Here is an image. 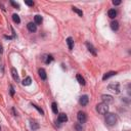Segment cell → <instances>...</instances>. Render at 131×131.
<instances>
[{
	"mask_svg": "<svg viewBox=\"0 0 131 131\" xmlns=\"http://www.w3.org/2000/svg\"><path fill=\"white\" fill-rule=\"evenodd\" d=\"M117 122V117L113 113H107L106 114V123L110 126L115 125Z\"/></svg>",
	"mask_w": 131,
	"mask_h": 131,
	"instance_id": "obj_1",
	"label": "cell"
},
{
	"mask_svg": "<svg viewBox=\"0 0 131 131\" xmlns=\"http://www.w3.org/2000/svg\"><path fill=\"white\" fill-rule=\"evenodd\" d=\"M96 111L99 113V114H102V115H106L108 111H109V107H108V104L106 103H98L97 106H96Z\"/></svg>",
	"mask_w": 131,
	"mask_h": 131,
	"instance_id": "obj_2",
	"label": "cell"
},
{
	"mask_svg": "<svg viewBox=\"0 0 131 131\" xmlns=\"http://www.w3.org/2000/svg\"><path fill=\"white\" fill-rule=\"evenodd\" d=\"M108 88H109V90H111V91H113V92H115L116 94L120 93V84L118 82L111 83V84L108 86Z\"/></svg>",
	"mask_w": 131,
	"mask_h": 131,
	"instance_id": "obj_3",
	"label": "cell"
},
{
	"mask_svg": "<svg viewBox=\"0 0 131 131\" xmlns=\"http://www.w3.org/2000/svg\"><path fill=\"white\" fill-rule=\"evenodd\" d=\"M77 119H78V121H79V123L83 124V123H85V122L87 121V115L84 112H79L78 113V115H77Z\"/></svg>",
	"mask_w": 131,
	"mask_h": 131,
	"instance_id": "obj_4",
	"label": "cell"
},
{
	"mask_svg": "<svg viewBox=\"0 0 131 131\" xmlns=\"http://www.w3.org/2000/svg\"><path fill=\"white\" fill-rule=\"evenodd\" d=\"M102 99L103 103H106V104L112 103L113 100H114V98H113L112 95H108V94H102Z\"/></svg>",
	"mask_w": 131,
	"mask_h": 131,
	"instance_id": "obj_5",
	"label": "cell"
},
{
	"mask_svg": "<svg viewBox=\"0 0 131 131\" xmlns=\"http://www.w3.org/2000/svg\"><path fill=\"white\" fill-rule=\"evenodd\" d=\"M88 102H89V97H88V95H82V96L80 97V99H79V102H80V104L81 106H86L87 103H88Z\"/></svg>",
	"mask_w": 131,
	"mask_h": 131,
	"instance_id": "obj_6",
	"label": "cell"
},
{
	"mask_svg": "<svg viewBox=\"0 0 131 131\" xmlns=\"http://www.w3.org/2000/svg\"><path fill=\"white\" fill-rule=\"evenodd\" d=\"M11 75H12V78H14V80H15L16 83L20 82V77H19V74H17L16 69H15V68L11 69Z\"/></svg>",
	"mask_w": 131,
	"mask_h": 131,
	"instance_id": "obj_7",
	"label": "cell"
},
{
	"mask_svg": "<svg viewBox=\"0 0 131 131\" xmlns=\"http://www.w3.org/2000/svg\"><path fill=\"white\" fill-rule=\"evenodd\" d=\"M27 28H28V30L30 32H32V33H34V32H36L37 31V26L35 25V23H28V25H27Z\"/></svg>",
	"mask_w": 131,
	"mask_h": 131,
	"instance_id": "obj_8",
	"label": "cell"
},
{
	"mask_svg": "<svg viewBox=\"0 0 131 131\" xmlns=\"http://www.w3.org/2000/svg\"><path fill=\"white\" fill-rule=\"evenodd\" d=\"M86 46H87V48H88V51L91 52L93 55H96L97 54V52H96V50H95V48L93 47L92 44H90L89 42H86Z\"/></svg>",
	"mask_w": 131,
	"mask_h": 131,
	"instance_id": "obj_9",
	"label": "cell"
},
{
	"mask_svg": "<svg viewBox=\"0 0 131 131\" xmlns=\"http://www.w3.org/2000/svg\"><path fill=\"white\" fill-rule=\"evenodd\" d=\"M58 122H60V123H64V122H67L68 121V116L65 114V113H60V114L58 115Z\"/></svg>",
	"mask_w": 131,
	"mask_h": 131,
	"instance_id": "obj_10",
	"label": "cell"
},
{
	"mask_svg": "<svg viewBox=\"0 0 131 131\" xmlns=\"http://www.w3.org/2000/svg\"><path fill=\"white\" fill-rule=\"evenodd\" d=\"M38 73H39V76H40V78L42 80H46V78H47V74H46V71L44 69H39V71H38Z\"/></svg>",
	"mask_w": 131,
	"mask_h": 131,
	"instance_id": "obj_11",
	"label": "cell"
},
{
	"mask_svg": "<svg viewBox=\"0 0 131 131\" xmlns=\"http://www.w3.org/2000/svg\"><path fill=\"white\" fill-rule=\"evenodd\" d=\"M43 22V17L41 16V15H35L34 16V23H35V25H41V23Z\"/></svg>",
	"mask_w": 131,
	"mask_h": 131,
	"instance_id": "obj_12",
	"label": "cell"
},
{
	"mask_svg": "<svg viewBox=\"0 0 131 131\" xmlns=\"http://www.w3.org/2000/svg\"><path fill=\"white\" fill-rule=\"evenodd\" d=\"M116 72H113V71H111V72H108V73H106L103 75V77H102V80L103 81H106V80H108L109 78H111V77H113V76H115L116 75Z\"/></svg>",
	"mask_w": 131,
	"mask_h": 131,
	"instance_id": "obj_13",
	"label": "cell"
},
{
	"mask_svg": "<svg viewBox=\"0 0 131 131\" xmlns=\"http://www.w3.org/2000/svg\"><path fill=\"white\" fill-rule=\"evenodd\" d=\"M67 44H68L69 49L72 50L73 47H74V41H73V38L72 37H68L67 38Z\"/></svg>",
	"mask_w": 131,
	"mask_h": 131,
	"instance_id": "obj_14",
	"label": "cell"
},
{
	"mask_svg": "<svg viewBox=\"0 0 131 131\" xmlns=\"http://www.w3.org/2000/svg\"><path fill=\"white\" fill-rule=\"evenodd\" d=\"M111 29L113 31H118V29H119V23H118L117 21H114L111 23Z\"/></svg>",
	"mask_w": 131,
	"mask_h": 131,
	"instance_id": "obj_15",
	"label": "cell"
},
{
	"mask_svg": "<svg viewBox=\"0 0 131 131\" xmlns=\"http://www.w3.org/2000/svg\"><path fill=\"white\" fill-rule=\"evenodd\" d=\"M32 83V79H31V77H27V78H25V79L23 80V82H22V84H23L24 86H29L30 84Z\"/></svg>",
	"mask_w": 131,
	"mask_h": 131,
	"instance_id": "obj_16",
	"label": "cell"
},
{
	"mask_svg": "<svg viewBox=\"0 0 131 131\" xmlns=\"http://www.w3.org/2000/svg\"><path fill=\"white\" fill-rule=\"evenodd\" d=\"M108 15H109V17H111V19H115L117 16V11L115 9H110L108 11Z\"/></svg>",
	"mask_w": 131,
	"mask_h": 131,
	"instance_id": "obj_17",
	"label": "cell"
},
{
	"mask_svg": "<svg viewBox=\"0 0 131 131\" xmlns=\"http://www.w3.org/2000/svg\"><path fill=\"white\" fill-rule=\"evenodd\" d=\"M30 126H31V129H33V130H37L39 128V124L37 123V122H35V121L30 122Z\"/></svg>",
	"mask_w": 131,
	"mask_h": 131,
	"instance_id": "obj_18",
	"label": "cell"
},
{
	"mask_svg": "<svg viewBox=\"0 0 131 131\" xmlns=\"http://www.w3.org/2000/svg\"><path fill=\"white\" fill-rule=\"evenodd\" d=\"M51 110H52V112H53L54 114H58V103H56V102H52V103H51Z\"/></svg>",
	"mask_w": 131,
	"mask_h": 131,
	"instance_id": "obj_19",
	"label": "cell"
},
{
	"mask_svg": "<svg viewBox=\"0 0 131 131\" xmlns=\"http://www.w3.org/2000/svg\"><path fill=\"white\" fill-rule=\"evenodd\" d=\"M12 20H14V22L15 24H20L21 23V19H20V16L17 15L16 14H14L12 15Z\"/></svg>",
	"mask_w": 131,
	"mask_h": 131,
	"instance_id": "obj_20",
	"label": "cell"
},
{
	"mask_svg": "<svg viewBox=\"0 0 131 131\" xmlns=\"http://www.w3.org/2000/svg\"><path fill=\"white\" fill-rule=\"evenodd\" d=\"M72 9H73V11L74 12H76V14L78 15H80V16H83V11L82 10H80L79 8H77V7H72Z\"/></svg>",
	"mask_w": 131,
	"mask_h": 131,
	"instance_id": "obj_21",
	"label": "cell"
},
{
	"mask_svg": "<svg viewBox=\"0 0 131 131\" xmlns=\"http://www.w3.org/2000/svg\"><path fill=\"white\" fill-rule=\"evenodd\" d=\"M77 80H78V82L80 83L81 85H85V80H84V78H83L81 75H77Z\"/></svg>",
	"mask_w": 131,
	"mask_h": 131,
	"instance_id": "obj_22",
	"label": "cell"
},
{
	"mask_svg": "<svg viewBox=\"0 0 131 131\" xmlns=\"http://www.w3.org/2000/svg\"><path fill=\"white\" fill-rule=\"evenodd\" d=\"M32 107H33V108H35V109H36V110H37V111H38L39 113H40L41 115H44V112H43V110H42L41 108H39L38 106H36V104H34V103H32Z\"/></svg>",
	"mask_w": 131,
	"mask_h": 131,
	"instance_id": "obj_23",
	"label": "cell"
},
{
	"mask_svg": "<svg viewBox=\"0 0 131 131\" xmlns=\"http://www.w3.org/2000/svg\"><path fill=\"white\" fill-rule=\"evenodd\" d=\"M52 60H53V58H52V55H47L46 56V59H45V64H50Z\"/></svg>",
	"mask_w": 131,
	"mask_h": 131,
	"instance_id": "obj_24",
	"label": "cell"
},
{
	"mask_svg": "<svg viewBox=\"0 0 131 131\" xmlns=\"http://www.w3.org/2000/svg\"><path fill=\"white\" fill-rule=\"evenodd\" d=\"M25 3L27 4L28 6H33V5H34V2H33V1H30V0H26Z\"/></svg>",
	"mask_w": 131,
	"mask_h": 131,
	"instance_id": "obj_25",
	"label": "cell"
},
{
	"mask_svg": "<svg viewBox=\"0 0 131 131\" xmlns=\"http://www.w3.org/2000/svg\"><path fill=\"white\" fill-rule=\"evenodd\" d=\"M10 95L11 96H14L15 95V88H14V86L10 85Z\"/></svg>",
	"mask_w": 131,
	"mask_h": 131,
	"instance_id": "obj_26",
	"label": "cell"
},
{
	"mask_svg": "<svg viewBox=\"0 0 131 131\" xmlns=\"http://www.w3.org/2000/svg\"><path fill=\"white\" fill-rule=\"evenodd\" d=\"M75 127H76V129H77L78 131H82V126H80L79 124H76Z\"/></svg>",
	"mask_w": 131,
	"mask_h": 131,
	"instance_id": "obj_27",
	"label": "cell"
},
{
	"mask_svg": "<svg viewBox=\"0 0 131 131\" xmlns=\"http://www.w3.org/2000/svg\"><path fill=\"white\" fill-rule=\"evenodd\" d=\"M113 4H114V5H119V4H121V1L120 0H118V1H115L114 0V1H113Z\"/></svg>",
	"mask_w": 131,
	"mask_h": 131,
	"instance_id": "obj_28",
	"label": "cell"
},
{
	"mask_svg": "<svg viewBox=\"0 0 131 131\" xmlns=\"http://www.w3.org/2000/svg\"><path fill=\"white\" fill-rule=\"evenodd\" d=\"M10 3H11V4H12V5H14L15 7H17V8L20 7V5H19V4H17V3H15V2H14V1H10Z\"/></svg>",
	"mask_w": 131,
	"mask_h": 131,
	"instance_id": "obj_29",
	"label": "cell"
},
{
	"mask_svg": "<svg viewBox=\"0 0 131 131\" xmlns=\"http://www.w3.org/2000/svg\"><path fill=\"white\" fill-rule=\"evenodd\" d=\"M0 53H3V47L1 44H0Z\"/></svg>",
	"mask_w": 131,
	"mask_h": 131,
	"instance_id": "obj_30",
	"label": "cell"
},
{
	"mask_svg": "<svg viewBox=\"0 0 131 131\" xmlns=\"http://www.w3.org/2000/svg\"><path fill=\"white\" fill-rule=\"evenodd\" d=\"M0 129H1V128H0Z\"/></svg>",
	"mask_w": 131,
	"mask_h": 131,
	"instance_id": "obj_31",
	"label": "cell"
}]
</instances>
